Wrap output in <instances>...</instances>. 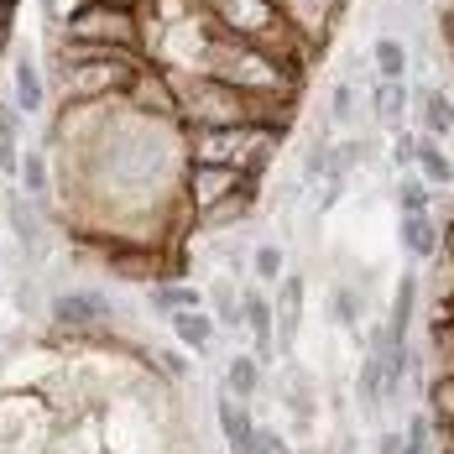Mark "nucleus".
<instances>
[{
  "instance_id": "f704fd0d",
  "label": "nucleus",
  "mask_w": 454,
  "mask_h": 454,
  "mask_svg": "<svg viewBox=\"0 0 454 454\" xmlns=\"http://www.w3.org/2000/svg\"><path fill=\"white\" fill-rule=\"evenodd\" d=\"M412 5H423V0H412Z\"/></svg>"
},
{
  "instance_id": "9b49d317",
  "label": "nucleus",
  "mask_w": 454,
  "mask_h": 454,
  "mask_svg": "<svg viewBox=\"0 0 454 454\" xmlns=\"http://www.w3.org/2000/svg\"><path fill=\"white\" fill-rule=\"evenodd\" d=\"M11 84H16V110H21V115H37L47 105L43 74H37L32 52H16V58H11Z\"/></svg>"
},
{
  "instance_id": "a878e982",
  "label": "nucleus",
  "mask_w": 454,
  "mask_h": 454,
  "mask_svg": "<svg viewBox=\"0 0 454 454\" xmlns=\"http://www.w3.org/2000/svg\"><path fill=\"white\" fill-rule=\"evenodd\" d=\"M47 188H52L47 157L43 152H27V157H21V193H27V199H47Z\"/></svg>"
},
{
  "instance_id": "5701e85b",
  "label": "nucleus",
  "mask_w": 454,
  "mask_h": 454,
  "mask_svg": "<svg viewBox=\"0 0 454 454\" xmlns=\"http://www.w3.org/2000/svg\"><path fill=\"white\" fill-rule=\"evenodd\" d=\"M209 298H215V318H220L225 329H246V287H235V282L220 277Z\"/></svg>"
},
{
  "instance_id": "f3484780",
  "label": "nucleus",
  "mask_w": 454,
  "mask_h": 454,
  "mask_svg": "<svg viewBox=\"0 0 454 454\" xmlns=\"http://www.w3.org/2000/svg\"><path fill=\"white\" fill-rule=\"evenodd\" d=\"M361 314H365V293L356 287V282L340 277V282L329 287V324H340V329L356 334V329H361Z\"/></svg>"
},
{
  "instance_id": "6e6552de",
  "label": "nucleus",
  "mask_w": 454,
  "mask_h": 454,
  "mask_svg": "<svg viewBox=\"0 0 454 454\" xmlns=\"http://www.w3.org/2000/svg\"><path fill=\"white\" fill-rule=\"evenodd\" d=\"M412 115H418V126H423V137L444 141L454 131V99L444 90H412Z\"/></svg>"
},
{
  "instance_id": "6ab92c4d",
  "label": "nucleus",
  "mask_w": 454,
  "mask_h": 454,
  "mask_svg": "<svg viewBox=\"0 0 454 454\" xmlns=\"http://www.w3.org/2000/svg\"><path fill=\"white\" fill-rule=\"evenodd\" d=\"M256 392H262V361H256V356H235V361L225 365V397L251 403Z\"/></svg>"
},
{
  "instance_id": "20e7f679",
  "label": "nucleus",
  "mask_w": 454,
  "mask_h": 454,
  "mask_svg": "<svg viewBox=\"0 0 454 454\" xmlns=\"http://www.w3.org/2000/svg\"><path fill=\"white\" fill-rule=\"evenodd\" d=\"M5 220H11V235L21 240V256L37 262L43 256V220H37V199H27L21 188H5Z\"/></svg>"
},
{
  "instance_id": "7c9ffc66",
  "label": "nucleus",
  "mask_w": 454,
  "mask_h": 454,
  "mask_svg": "<svg viewBox=\"0 0 454 454\" xmlns=\"http://www.w3.org/2000/svg\"><path fill=\"white\" fill-rule=\"evenodd\" d=\"M157 361H162V371H168V376H173V381H188V376H193V365L183 361V356H173V350H162V356H157Z\"/></svg>"
},
{
  "instance_id": "aec40b11",
  "label": "nucleus",
  "mask_w": 454,
  "mask_h": 454,
  "mask_svg": "<svg viewBox=\"0 0 454 454\" xmlns=\"http://www.w3.org/2000/svg\"><path fill=\"white\" fill-rule=\"evenodd\" d=\"M282 267H287V251L277 246V240H262V246H251V267L246 272L256 277V287H277L282 282Z\"/></svg>"
},
{
  "instance_id": "f257e3e1",
  "label": "nucleus",
  "mask_w": 454,
  "mask_h": 454,
  "mask_svg": "<svg viewBox=\"0 0 454 454\" xmlns=\"http://www.w3.org/2000/svg\"><path fill=\"white\" fill-rule=\"evenodd\" d=\"M63 43L105 47V52H141V11L84 0L74 16H63Z\"/></svg>"
},
{
  "instance_id": "bb28decb",
  "label": "nucleus",
  "mask_w": 454,
  "mask_h": 454,
  "mask_svg": "<svg viewBox=\"0 0 454 454\" xmlns=\"http://www.w3.org/2000/svg\"><path fill=\"white\" fill-rule=\"evenodd\" d=\"M428 418L454 428V371H444V376L428 387Z\"/></svg>"
},
{
  "instance_id": "72a5a7b5",
  "label": "nucleus",
  "mask_w": 454,
  "mask_h": 454,
  "mask_svg": "<svg viewBox=\"0 0 454 454\" xmlns=\"http://www.w3.org/2000/svg\"><path fill=\"white\" fill-rule=\"evenodd\" d=\"M444 251H450V262H454V230H450V240H444Z\"/></svg>"
},
{
  "instance_id": "412c9836",
  "label": "nucleus",
  "mask_w": 454,
  "mask_h": 454,
  "mask_svg": "<svg viewBox=\"0 0 454 454\" xmlns=\"http://www.w3.org/2000/svg\"><path fill=\"white\" fill-rule=\"evenodd\" d=\"M356 115H361V90L350 74H340L329 84V126H356Z\"/></svg>"
},
{
  "instance_id": "39448f33",
  "label": "nucleus",
  "mask_w": 454,
  "mask_h": 454,
  "mask_svg": "<svg viewBox=\"0 0 454 454\" xmlns=\"http://www.w3.org/2000/svg\"><path fill=\"white\" fill-rule=\"evenodd\" d=\"M272 303H277V356H293L298 324H303V277H282Z\"/></svg>"
},
{
  "instance_id": "a211bd4d",
  "label": "nucleus",
  "mask_w": 454,
  "mask_h": 454,
  "mask_svg": "<svg viewBox=\"0 0 454 454\" xmlns=\"http://www.w3.org/2000/svg\"><path fill=\"white\" fill-rule=\"evenodd\" d=\"M173 334H178L183 350H193V356H204L209 350V340H215V318L204 314V309H188V314H173Z\"/></svg>"
},
{
  "instance_id": "f03ea898",
  "label": "nucleus",
  "mask_w": 454,
  "mask_h": 454,
  "mask_svg": "<svg viewBox=\"0 0 454 454\" xmlns=\"http://www.w3.org/2000/svg\"><path fill=\"white\" fill-rule=\"evenodd\" d=\"M251 173L240 168H215V162H188V183H183V199L193 215H209L215 204H225L235 188H246Z\"/></svg>"
},
{
  "instance_id": "c85d7f7f",
  "label": "nucleus",
  "mask_w": 454,
  "mask_h": 454,
  "mask_svg": "<svg viewBox=\"0 0 454 454\" xmlns=\"http://www.w3.org/2000/svg\"><path fill=\"white\" fill-rule=\"evenodd\" d=\"M251 454H293V444H287L277 428H256V450Z\"/></svg>"
},
{
  "instance_id": "2f4dec72",
  "label": "nucleus",
  "mask_w": 454,
  "mask_h": 454,
  "mask_svg": "<svg viewBox=\"0 0 454 454\" xmlns=\"http://www.w3.org/2000/svg\"><path fill=\"white\" fill-rule=\"evenodd\" d=\"M5 27H11V0H0V37H5Z\"/></svg>"
},
{
  "instance_id": "393cba45",
  "label": "nucleus",
  "mask_w": 454,
  "mask_h": 454,
  "mask_svg": "<svg viewBox=\"0 0 454 454\" xmlns=\"http://www.w3.org/2000/svg\"><path fill=\"white\" fill-rule=\"evenodd\" d=\"M16 131H21V110H0V173L16 178L21 157H16Z\"/></svg>"
},
{
  "instance_id": "4468645a",
  "label": "nucleus",
  "mask_w": 454,
  "mask_h": 454,
  "mask_svg": "<svg viewBox=\"0 0 454 454\" xmlns=\"http://www.w3.org/2000/svg\"><path fill=\"white\" fill-rule=\"evenodd\" d=\"M408 63H412V52H408V43H403V37L381 32V37L371 43V68H376V79L403 84V79H408Z\"/></svg>"
},
{
  "instance_id": "1a4fd4ad",
  "label": "nucleus",
  "mask_w": 454,
  "mask_h": 454,
  "mask_svg": "<svg viewBox=\"0 0 454 454\" xmlns=\"http://www.w3.org/2000/svg\"><path fill=\"white\" fill-rule=\"evenodd\" d=\"M412 314H418V277L403 272V282H397V298H392V309H387V345H412L408 329H412Z\"/></svg>"
},
{
  "instance_id": "dca6fc26",
  "label": "nucleus",
  "mask_w": 454,
  "mask_h": 454,
  "mask_svg": "<svg viewBox=\"0 0 454 454\" xmlns=\"http://www.w3.org/2000/svg\"><path fill=\"white\" fill-rule=\"evenodd\" d=\"M146 303H152V314L173 318V314H188V309H204V293L188 287V282H152Z\"/></svg>"
},
{
  "instance_id": "7ed1b4c3",
  "label": "nucleus",
  "mask_w": 454,
  "mask_h": 454,
  "mask_svg": "<svg viewBox=\"0 0 454 454\" xmlns=\"http://www.w3.org/2000/svg\"><path fill=\"white\" fill-rule=\"evenodd\" d=\"M47 314H52L58 329H105L110 324V298L94 293V287H74V293H58Z\"/></svg>"
},
{
  "instance_id": "cd10ccee",
  "label": "nucleus",
  "mask_w": 454,
  "mask_h": 454,
  "mask_svg": "<svg viewBox=\"0 0 454 454\" xmlns=\"http://www.w3.org/2000/svg\"><path fill=\"white\" fill-rule=\"evenodd\" d=\"M392 168H403V173L418 168V137L412 131H397V141H392Z\"/></svg>"
},
{
  "instance_id": "c756f323",
  "label": "nucleus",
  "mask_w": 454,
  "mask_h": 454,
  "mask_svg": "<svg viewBox=\"0 0 454 454\" xmlns=\"http://www.w3.org/2000/svg\"><path fill=\"white\" fill-rule=\"evenodd\" d=\"M376 454H408V439H403L397 428H381V434H376Z\"/></svg>"
},
{
  "instance_id": "2eb2a0df",
  "label": "nucleus",
  "mask_w": 454,
  "mask_h": 454,
  "mask_svg": "<svg viewBox=\"0 0 454 454\" xmlns=\"http://www.w3.org/2000/svg\"><path fill=\"white\" fill-rule=\"evenodd\" d=\"M251 209H256V178L246 183V188H235L225 204H215L209 215H199V225H204V230H240Z\"/></svg>"
},
{
  "instance_id": "473e14b6",
  "label": "nucleus",
  "mask_w": 454,
  "mask_h": 454,
  "mask_svg": "<svg viewBox=\"0 0 454 454\" xmlns=\"http://www.w3.org/2000/svg\"><path fill=\"white\" fill-rule=\"evenodd\" d=\"M43 11L52 16V27H58V0H43Z\"/></svg>"
},
{
  "instance_id": "0eeeda50",
  "label": "nucleus",
  "mask_w": 454,
  "mask_h": 454,
  "mask_svg": "<svg viewBox=\"0 0 454 454\" xmlns=\"http://www.w3.org/2000/svg\"><path fill=\"white\" fill-rule=\"evenodd\" d=\"M397 240H403V251L412 262H434L444 251V230H439L434 215H403L397 220Z\"/></svg>"
},
{
  "instance_id": "f8f14e48",
  "label": "nucleus",
  "mask_w": 454,
  "mask_h": 454,
  "mask_svg": "<svg viewBox=\"0 0 454 454\" xmlns=\"http://www.w3.org/2000/svg\"><path fill=\"white\" fill-rule=\"evenodd\" d=\"M412 110V84L403 79V84H387V79H376L371 84V115L381 121V126H403Z\"/></svg>"
},
{
  "instance_id": "b1692460",
  "label": "nucleus",
  "mask_w": 454,
  "mask_h": 454,
  "mask_svg": "<svg viewBox=\"0 0 454 454\" xmlns=\"http://www.w3.org/2000/svg\"><path fill=\"white\" fill-rule=\"evenodd\" d=\"M403 439H408V454H434V444H439V423L428 418V408H418V412L408 418Z\"/></svg>"
},
{
  "instance_id": "4be33fe9",
  "label": "nucleus",
  "mask_w": 454,
  "mask_h": 454,
  "mask_svg": "<svg viewBox=\"0 0 454 454\" xmlns=\"http://www.w3.org/2000/svg\"><path fill=\"white\" fill-rule=\"evenodd\" d=\"M392 199H397V215H434V188L418 173H403L397 188H392Z\"/></svg>"
},
{
  "instance_id": "423d86ee",
  "label": "nucleus",
  "mask_w": 454,
  "mask_h": 454,
  "mask_svg": "<svg viewBox=\"0 0 454 454\" xmlns=\"http://www.w3.org/2000/svg\"><path fill=\"white\" fill-rule=\"evenodd\" d=\"M215 423H220V439H225L230 454H251L256 450V418L246 403H235L220 392V403H215Z\"/></svg>"
},
{
  "instance_id": "ddd939ff",
  "label": "nucleus",
  "mask_w": 454,
  "mask_h": 454,
  "mask_svg": "<svg viewBox=\"0 0 454 454\" xmlns=\"http://www.w3.org/2000/svg\"><path fill=\"white\" fill-rule=\"evenodd\" d=\"M412 173L428 183L434 193L454 188V162H450V152H444L434 137H423V131H418V168H412Z\"/></svg>"
},
{
  "instance_id": "9d476101",
  "label": "nucleus",
  "mask_w": 454,
  "mask_h": 454,
  "mask_svg": "<svg viewBox=\"0 0 454 454\" xmlns=\"http://www.w3.org/2000/svg\"><path fill=\"white\" fill-rule=\"evenodd\" d=\"M282 403H287V412H293L298 428L314 423V376L298 361H287V371H282Z\"/></svg>"
}]
</instances>
